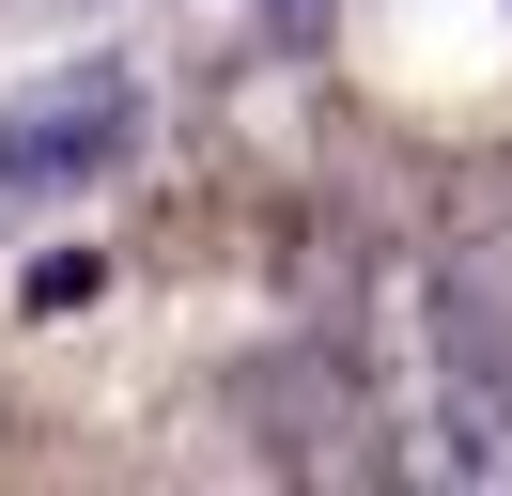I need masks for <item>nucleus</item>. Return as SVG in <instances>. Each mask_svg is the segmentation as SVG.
Listing matches in <instances>:
<instances>
[{
  "mask_svg": "<svg viewBox=\"0 0 512 496\" xmlns=\"http://www.w3.org/2000/svg\"><path fill=\"white\" fill-rule=\"evenodd\" d=\"M373 419L404 450V481L512 496V341L450 295L435 264H404L373 295Z\"/></svg>",
  "mask_w": 512,
  "mask_h": 496,
  "instance_id": "f257e3e1",
  "label": "nucleus"
},
{
  "mask_svg": "<svg viewBox=\"0 0 512 496\" xmlns=\"http://www.w3.org/2000/svg\"><path fill=\"white\" fill-rule=\"evenodd\" d=\"M140 109H156V78H140L125 47H78V62H47V78H16L0 93V202L94 186L109 155L140 140Z\"/></svg>",
  "mask_w": 512,
  "mask_h": 496,
  "instance_id": "f03ea898",
  "label": "nucleus"
}]
</instances>
